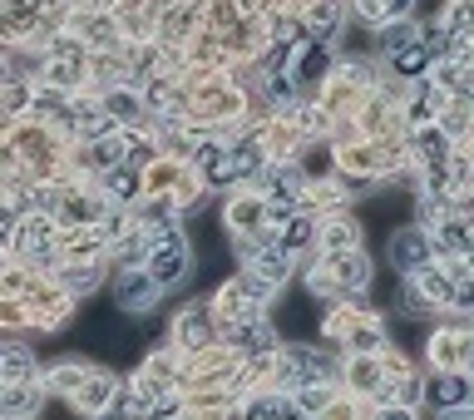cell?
Here are the masks:
<instances>
[{"mask_svg":"<svg viewBox=\"0 0 474 420\" xmlns=\"http://www.w3.org/2000/svg\"><path fill=\"white\" fill-rule=\"evenodd\" d=\"M248 420H297V405H287V401H252Z\"/></svg>","mask_w":474,"mask_h":420,"instance_id":"2e32d148","label":"cell"},{"mask_svg":"<svg viewBox=\"0 0 474 420\" xmlns=\"http://www.w3.org/2000/svg\"><path fill=\"white\" fill-rule=\"evenodd\" d=\"M252 268H258L267 282H282L287 278V247H258L252 252Z\"/></svg>","mask_w":474,"mask_h":420,"instance_id":"8fae6325","label":"cell"},{"mask_svg":"<svg viewBox=\"0 0 474 420\" xmlns=\"http://www.w3.org/2000/svg\"><path fill=\"white\" fill-rule=\"evenodd\" d=\"M109 110H114V114H133V104L124 100V94H114V100H109Z\"/></svg>","mask_w":474,"mask_h":420,"instance_id":"4316f807","label":"cell"},{"mask_svg":"<svg viewBox=\"0 0 474 420\" xmlns=\"http://www.w3.org/2000/svg\"><path fill=\"white\" fill-rule=\"evenodd\" d=\"M233 341H242L248 352H258V346L267 341V327H258V321H248V327H237V331H233Z\"/></svg>","mask_w":474,"mask_h":420,"instance_id":"7402d4cb","label":"cell"},{"mask_svg":"<svg viewBox=\"0 0 474 420\" xmlns=\"http://www.w3.org/2000/svg\"><path fill=\"white\" fill-rule=\"evenodd\" d=\"M332 30H336V10H332V5H321V10L311 16V35H316V45H321Z\"/></svg>","mask_w":474,"mask_h":420,"instance_id":"ffe728a7","label":"cell"},{"mask_svg":"<svg viewBox=\"0 0 474 420\" xmlns=\"http://www.w3.org/2000/svg\"><path fill=\"white\" fill-rule=\"evenodd\" d=\"M149 272L158 287H174L188 278V243L178 233H158L149 243Z\"/></svg>","mask_w":474,"mask_h":420,"instance_id":"6da1fadb","label":"cell"},{"mask_svg":"<svg viewBox=\"0 0 474 420\" xmlns=\"http://www.w3.org/2000/svg\"><path fill=\"white\" fill-rule=\"evenodd\" d=\"M410 278H416V297H430V302H449V292H455V278H445V272L420 268Z\"/></svg>","mask_w":474,"mask_h":420,"instance_id":"9c48e42d","label":"cell"},{"mask_svg":"<svg viewBox=\"0 0 474 420\" xmlns=\"http://www.w3.org/2000/svg\"><path fill=\"white\" fill-rule=\"evenodd\" d=\"M430 257H435V243H430V233H425V227H400V233L391 237V262H395L400 272L430 268Z\"/></svg>","mask_w":474,"mask_h":420,"instance_id":"7a4b0ae2","label":"cell"},{"mask_svg":"<svg viewBox=\"0 0 474 420\" xmlns=\"http://www.w3.org/2000/svg\"><path fill=\"white\" fill-rule=\"evenodd\" d=\"M5 352H10V346H0V371H5Z\"/></svg>","mask_w":474,"mask_h":420,"instance_id":"f546056e","label":"cell"},{"mask_svg":"<svg viewBox=\"0 0 474 420\" xmlns=\"http://www.w3.org/2000/svg\"><path fill=\"white\" fill-rule=\"evenodd\" d=\"M336 278H342L346 287H361L366 282V262L361 257H336Z\"/></svg>","mask_w":474,"mask_h":420,"instance_id":"d6986e66","label":"cell"},{"mask_svg":"<svg viewBox=\"0 0 474 420\" xmlns=\"http://www.w3.org/2000/svg\"><path fill=\"white\" fill-rule=\"evenodd\" d=\"M267 94H272V100H287L291 84H287V79H272V84H267Z\"/></svg>","mask_w":474,"mask_h":420,"instance_id":"484cf974","label":"cell"},{"mask_svg":"<svg viewBox=\"0 0 474 420\" xmlns=\"http://www.w3.org/2000/svg\"><path fill=\"white\" fill-rule=\"evenodd\" d=\"M30 371H35L30 352H26V346H10V352H5V371H0V381H30Z\"/></svg>","mask_w":474,"mask_h":420,"instance_id":"4fadbf2b","label":"cell"},{"mask_svg":"<svg viewBox=\"0 0 474 420\" xmlns=\"http://www.w3.org/2000/svg\"><path fill=\"white\" fill-rule=\"evenodd\" d=\"M184 341H188V346L208 341V321H203L198 311H188V317H184Z\"/></svg>","mask_w":474,"mask_h":420,"instance_id":"44dd1931","label":"cell"},{"mask_svg":"<svg viewBox=\"0 0 474 420\" xmlns=\"http://www.w3.org/2000/svg\"><path fill=\"white\" fill-rule=\"evenodd\" d=\"M410 5H416V0H361V16H366L371 26H395V20L410 16Z\"/></svg>","mask_w":474,"mask_h":420,"instance_id":"ba28073f","label":"cell"},{"mask_svg":"<svg viewBox=\"0 0 474 420\" xmlns=\"http://www.w3.org/2000/svg\"><path fill=\"white\" fill-rule=\"evenodd\" d=\"M440 420H474V411H469V405H455V411H445Z\"/></svg>","mask_w":474,"mask_h":420,"instance_id":"83f0119b","label":"cell"},{"mask_svg":"<svg viewBox=\"0 0 474 420\" xmlns=\"http://www.w3.org/2000/svg\"><path fill=\"white\" fill-rule=\"evenodd\" d=\"M435 50H440V45H435V35H420L416 45H406V50H400V55H391L395 75H406V79H420L425 69H430V59H435Z\"/></svg>","mask_w":474,"mask_h":420,"instance_id":"277c9868","label":"cell"},{"mask_svg":"<svg viewBox=\"0 0 474 420\" xmlns=\"http://www.w3.org/2000/svg\"><path fill=\"white\" fill-rule=\"evenodd\" d=\"M420 153H425L430 163H445L449 143H445V134H440V129H420Z\"/></svg>","mask_w":474,"mask_h":420,"instance_id":"e0dca14e","label":"cell"},{"mask_svg":"<svg viewBox=\"0 0 474 420\" xmlns=\"http://www.w3.org/2000/svg\"><path fill=\"white\" fill-rule=\"evenodd\" d=\"M100 420H129V415H124V405H114V411H104Z\"/></svg>","mask_w":474,"mask_h":420,"instance_id":"f1b7e54d","label":"cell"},{"mask_svg":"<svg viewBox=\"0 0 474 420\" xmlns=\"http://www.w3.org/2000/svg\"><path fill=\"white\" fill-rule=\"evenodd\" d=\"M326 371H332V362L326 356H316V352H291V381H321Z\"/></svg>","mask_w":474,"mask_h":420,"instance_id":"30bf717a","label":"cell"},{"mask_svg":"<svg viewBox=\"0 0 474 420\" xmlns=\"http://www.w3.org/2000/svg\"><path fill=\"white\" fill-rule=\"evenodd\" d=\"M35 405H40V395H35L26 381H5V386H0V415H30Z\"/></svg>","mask_w":474,"mask_h":420,"instance_id":"52a82bcc","label":"cell"},{"mask_svg":"<svg viewBox=\"0 0 474 420\" xmlns=\"http://www.w3.org/2000/svg\"><path fill=\"white\" fill-rule=\"evenodd\" d=\"M375 420H416V415H410V411H406V405H385V411H381V415H375Z\"/></svg>","mask_w":474,"mask_h":420,"instance_id":"d4e9b609","label":"cell"},{"mask_svg":"<svg viewBox=\"0 0 474 420\" xmlns=\"http://www.w3.org/2000/svg\"><path fill=\"white\" fill-rule=\"evenodd\" d=\"M449 307H474V278H455V292H449Z\"/></svg>","mask_w":474,"mask_h":420,"instance_id":"603a6c76","label":"cell"},{"mask_svg":"<svg viewBox=\"0 0 474 420\" xmlns=\"http://www.w3.org/2000/svg\"><path fill=\"white\" fill-rule=\"evenodd\" d=\"M109 194H114V198H133V194H139V178H133L129 168H109Z\"/></svg>","mask_w":474,"mask_h":420,"instance_id":"ac0fdd59","label":"cell"},{"mask_svg":"<svg viewBox=\"0 0 474 420\" xmlns=\"http://www.w3.org/2000/svg\"><path fill=\"white\" fill-rule=\"evenodd\" d=\"M227 159H233L237 178H248V173H258V168H262V153H258V143H248V139H242L237 149H227Z\"/></svg>","mask_w":474,"mask_h":420,"instance_id":"5bb4252c","label":"cell"},{"mask_svg":"<svg viewBox=\"0 0 474 420\" xmlns=\"http://www.w3.org/2000/svg\"><path fill=\"white\" fill-rule=\"evenodd\" d=\"M311 237H316L311 218H287V233H282V247H287V252H301Z\"/></svg>","mask_w":474,"mask_h":420,"instance_id":"9a60e30c","label":"cell"},{"mask_svg":"<svg viewBox=\"0 0 474 420\" xmlns=\"http://www.w3.org/2000/svg\"><path fill=\"white\" fill-rule=\"evenodd\" d=\"M420 40V30L410 26V20H395V26H385L381 30V45H385V55H400L406 45H416Z\"/></svg>","mask_w":474,"mask_h":420,"instance_id":"7c38bea8","label":"cell"},{"mask_svg":"<svg viewBox=\"0 0 474 420\" xmlns=\"http://www.w3.org/2000/svg\"><path fill=\"white\" fill-rule=\"evenodd\" d=\"M430 401L440 411H455V405L469 401V376H435L430 381Z\"/></svg>","mask_w":474,"mask_h":420,"instance_id":"8992f818","label":"cell"},{"mask_svg":"<svg viewBox=\"0 0 474 420\" xmlns=\"http://www.w3.org/2000/svg\"><path fill=\"white\" fill-rule=\"evenodd\" d=\"M435 247H445V252H465V257H474V227L459 223V218H445L440 227H435Z\"/></svg>","mask_w":474,"mask_h":420,"instance_id":"5b68a950","label":"cell"},{"mask_svg":"<svg viewBox=\"0 0 474 420\" xmlns=\"http://www.w3.org/2000/svg\"><path fill=\"white\" fill-rule=\"evenodd\" d=\"M321 69H326V50H321V45H311V50H307V65H301V79L321 75Z\"/></svg>","mask_w":474,"mask_h":420,"instance_id":"cb8c5ba5","label":"cell"},{"mask_svg":"<svg viewBox=\"0 0 474 420\" xmlns=\"http://www.w3.org/2000/svg\"><path fill=\"white\" fill-rule=\"evenodd\" d=\"M158 292H163V287L153 282L149 268L124 272V278H119V287H114V297H119V307H124V311H149V307L158 302Z\"/></svg>","mask_w":474,"mask_h":420,"instance_id":"3957f363","label":"cell"}]
</instances>
